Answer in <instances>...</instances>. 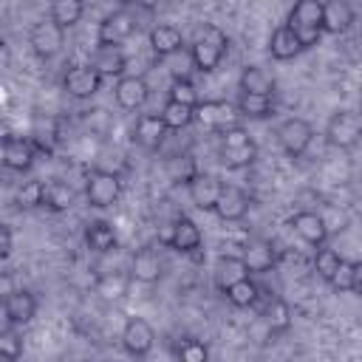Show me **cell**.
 Returning <instances> with one entry per match:
<instances>
[{
    "label": "cell",
    "mask_w": 362,
    "mask_h": 362,
    "mask_svg": "<svg viewBox=\"0 0 362 362\" xmlns=\"http://www.w3.org/2000/svg\"><path fill=\"white\" fill-rule=\"evenodd\" d=\"M226 48H229L226 34L218 25H204L198 31V37L192 40V45H189V59L201 74H209L221 65Z\"/></svg>",
    "instance_id": "6da1fadb"
},
{
    "label": "cell",
    "mask_w": 362,
    "mask_h": 362,
    "mask_svg": "<svg viewBox=\"0 0 362 362\" xmlns=\"http://www.w3.org/2000/svg\"><path fill=\"white\" fill-rule=\"evenodd\" d=\"M288 25L294 28L303 51L314 48L322 37V0H297L288 11Z\"/></svg>",
    "instance_id": "7a4b0ae2"
},
{
    "label": "cell",
    "mask_w": 362,
    "mask_h": 362,
    "mask_svg": "<svg viewBox=\"0 0 362 362\" xmlns=\"http://www.w3.org/2000/svg\"><path fill=\"white\" fill-rule=\"evenodd\" d=\"M362 139V119L351 110H337L331 113L328 124H325V141L337 150H351L356 147Z\"/></svg>",
    "instance_id": "3957f363"
},
{
    "label": "cell",
    "mask_w": 362,
    "mask_h": 362,
    "mask_svg": "<svg viewBox=\"0 0 362 362\" xmlns=\"http://www.w3.org/2000/svg\"><path fill=\"white\" fill-rule=\"evenodd\" d=\"M28 45H31V51H34L40 59H51V57H57V54L65 48V28H62L54 17L40 20V23H34L31 31H28Z\"/></svg>",
    "instance_id": "277c9868"
},
{
    "label": "cell",
    "mask_w": 362,
    "mask_h": 362,
    "mask_svg": "<svg viewBox=\"0 0 362 362\" xmlns=\"http://www.w3.org/2000/svg\"><path fill=\"white\" fill-rule=\"evenodd\" d=\"M158 238H161L164 246H170V249H175V252H184V255L201 249V240H204L201 226H198L192 218H187V215H178L170 226L161 229Z\"/></svg>",
    "instance_id": "5b68a950"
},
{
    "label": "cell",
    "mask_w": 362,
    "mask_h": 362,
    "mask_svg": "<svg viewBox=\"0 0 362 362\" xmlns=\"http://www.w3.org/2000/svg\"><path fill=\"white\" fill-rule=\"evenodd\" d=\"M122 195V181L116 173H107V170H93L88 184H85V198L90 206L96 209H107L119 201Z\"/></svg>",
    "instance_id": "8992f818"
},
{
    "label": "cell",
    "mask_w": 362,
    "mask_h": 362,
    "mask_svg": "<svg viewBox=\"0 0 362 362\" xmlns=\"http://www.w3.org/2000/svg\"><path fill=\"white\" fill-rule=\"evenodd\" d=\"M311 139H314V127L300 116H291L277 127V144L288 158H300L308 150Z\"/></svg>",
    "instance_id": "52a82bcc"
},
{
    "label": "cell",
    "mask_w": 362,
    "mask_h": 362,
    "mask_svg": "<svg viewBox=\"0 0 362 362\" xmlns=\"http://www.w3.org/2000/svg\"><path fill=\"white\" fill-rule=\"evenodd\" d=\"M240 110L238 105H229V102H198L195 105V122L204 124L206 130H215V133H223L229 127H238Z\"/></svg>",
    "instance_id": "ba28073f"
},
{
    "label": "cell",
    "mask_w": 362,
    "mask_h": 362,
    "mask_svg": "<svg viewBox=\"0 0 362 362\" xmlns=\"http://www.w3.org/2000/svg\"><path fill=\"white\" fill-rule=\"evenodd\" d=\"M119 339H122V348L130 356H147L153 351V345H156V331L144 317H130L124 322Z\"/></svg>",
    "instance_id": "9c48e42d"
},
{
    "label": "cell",
    "mask_w": 362,
    "mask_h": 362,
    "mask_svg": "<svg viewBox=\"0 0 362 362\" xmlns=\"http://www.w3.org/2000/svg\"><path fill=\"white\" fill-rule=\"evenodd\" d=\"M102 79L105 76L93 65H74L65 74L62 85H65L68 96H74V99H90V96H96L102 90Z\"/></svg>",
    "instance_id": "30bf717a"
},
{
    "label": "cell",
    "mask_w": 362,
    "mask_h": 362,
    "mask_svg": "<svg viewBox=\"0 0 362 362\" xmlns=\"http://www.w3.org/2000/svg\"><path fill=\"white\" fill-rule=\"evenodd\" d=\"M133 31H136V17H133L130 11H124V8H119V11H110V14L99 23V28H96V42H99V45H119V42H124Z\"/></svg>",
    "instance_id": "8fae6325"
},
{
    "label": "cell",
    "mask_w": 362,
    "mask_h": 362,
    "mask_svg": "<svg viewBox=\"0 0 362 362\" xmlns=\"http://www.w3.org/2000/svg\"><path fill=\"white\" fill-rule=\"evenodd\" d=\"M150 96V88H147V79L139 76V74H124L116 79L113 85V99L122 110H139Z\"/></svg>",
    "instance_id": "7c38bea8"
},
{
    "label": "cell",
    "mask_w": 362,
    "mask_h": 362,
    "mask_svg": "<svg viewBox=\"0 0 362 362\" xmlns=\"http://www.w3.org/2000/svg\"><path fill=\"white\" fill-rule=\"evenodd\" d=\"M37 144L34 139H25V136H6L3 139V164L6 170H14V173H25L31 170L34 158H37Z\"/></svg>",
    "instance_id": "4fadbf2b"
},
{
    "label": "cell",
    "mask_w": 362,
    "mask_h": 362,
    "mask_svg": "<svg viewBox=\"0 0 362 362\" xmlns=\"http://www.w3.org/2000/svg\"><path fill=\"white\" fill-rule=\"evenodd\" d=\"M3 314L8 325H28L37 317V297L28 288H14L3 297Z\"/></svg>",
    "instance_id": "5bb4252c"
},
{
    "label": "cell",
    "mask_w": 362,
    "mask_h": 362,
    "mask_svg": "<svg viewBox=\"0 0 362 362\" xmlns=\"http://www.w3.org/2000/svg\"><path fill=\"white\" fill-rule=\"evenodd\" d=\"M249 206H252V198H249L240 187H235V184H223L221 198H218V204H215L212 212H215L221 221L235 223V221H243V218H246Z\"/></svg>",
    "instance_id": "9a60e30c"
},
{
    "label": "cell",
    "mask_w": 362,
    "mask_h": 362,
    "mask_svg": "<svg viewBox=\"0 0 362 362\" xmlns=\"http://www.w3.org/2000/svg\"><path fill=\"white\" fill-rule=\"evenodd\" d=\"M288 223L300 235V240H305L308 246H322L328 240V235H331L328 226H325V221H322V215L317 209H300V212L291 215Z\"/></svg>",
    "instance_id": "2e32d148"
},
{
    "label": "cell",
    "mask_w": 362,
    "mask_h": 362,
    "mask_svg": "<svg viewBox=\"0 0 362 362\" xmlns=\"http://www.w3.org/2000/svg\"><path fill=\"white\" fill-rule=\"evenodd\" d=\"M189 189V201L198 206V209H215L218 198H221V189H223V181L212 173H195L192 181L187 184Z\"/></svg>",
    "instance_id": "e0dca14e"
},
{
    "label": "cell",
    "mask_w": 362,
    "mask_h": 362,
    "mask_svg": "<svg viewBox=\"0 0 362 362\" xmlns=\"http://www.w3.org/2000/svg\"><path fill=\"white\" fill-rule=\"evenodd\" d=\"M167 124H164V119H161V113L158 116H153V113H141L139 119H136V124H133V141L139 144V147H144V150H158L161 144H164V139H167Z\"/></svg>",
    "instance_id": "ac0fdd59"
},
{
    "label": "cell",
    "mask_w": 362,
    "mask_h": 362,
    "mask_svg": "<svg viewBox=\"0 0 362 362\" xmlns=\"http://www.w3.org/2000/svg\"><path fill=\"white\" fill-rule=\"evenodd\" d=\"M243 260L249 266V274H263V272H272L274 263H277V249L272 246V240H263V238H249L243 243Z\"/></svg>",
    "instance_id": "d6986e66"
},
{
    "label": "cell",
    "mask_w": 362,
    "mask_h": 362,
    "mask_svg": "<svg viewBox=\"0 0 362 362\" xmlns=\"http://www.w3.org/2000/svg\"><path fill=\"white\" fill-rule=\"evenodd\" d=\"M249 277V266L243 260V255H221L215 260V269H212V283L215 288L226 291L229 286H235L238 280Z\"/></svg>",
    "instance_id": "ffe728a7"
},
{
    "label": "cell",
    "mask_w": 362,
    "mask_h": 362,
    "mask_svg": "<svg viewBox=\"0 0 362 362\" xmlns=\"http://www.w3.org/2000/svg\"><path fill=\"white\" fill-rule=\"evenodd\" d=\"M354 6L348 0H322V31L328 34H345L354 25Z\"/></svg>",
    "instance_id": "44dd1931"
},
{
    "label": "cell",
    "mask_w": 362,
    "mask_h": 362,
    "mask_svg": "<svg viewBox=\"0 0 362 362\" xmlns=\"http://www.w3.org/2000/svg\"><path fill=\"white\" fill-rule=\"evenodd\" d=\"M130 274H133V280L147 283V286L158 283L164 274V263H161L158 252L156 249H139L130 260Z\"/></svg>",
    "instance_id": "7402d4cb"
},
{
    "label": "cell",
    "mask_w": 362,
    "mask_h": 362,
    "mask_svg": "<svg viewBox=\"0 0 362 362\" xmlns=\"http://www.w3.org/2000/svg\"><path fill=\"white\" fill-rule=\"evenodd\" d=\"M181 45H184V37H181V31H178L175 25L158 23V25L150 28V48H153V54H156L158 59H167V57L178 54Z\"/></svg>",
    "instance_id": "603a6c76"
},
{
    "label": "cell",
    "mask_w": 362,
    "mask_h": 362,
    "mask_svg": "<svg viewBox=\"0 0 362 362\" xmlns=\"http://www.w3.org/2000/svg\"><path fill=\"white\" fill-rule=\"evenodd\" d=\"M300 51H303V45H300V40H297V34H294V28H291L288 23H286V25H277V28L272 31V37H269V54H272V59L288 62V59H294Z\"/></svg>",
    "instance_id": "cb8c5ba5"
},
{
    "label": "cell",
    "mask_w": 362,
    "mask_h": 362,
    "mask_svg": "<svg viewBox=\"0 0 362 362\" xmlns=\"http://www.w3.org/2000/svg\"><path fill=\"white\" fill-rule=\"evenodd\" d=\"M274 74L260 68V65H246L240 71V79H238V88L240 93H257V96H274Z\"/></svg>",
    "instance_id": "d4e9b609"
},
{
    "label": "cell",
    "mask_w": 362,
    "mask_h": 362,
    "mask_svg": "<svg viewBox=\"0 0 362 362\" xmlns=\"http://www.w3.org/2000/svg\"><path fill=\"white\" fill-rule=\"evenodd\" d=\"M105 79H119L124 76V68H127V57L119 45H99L96 54H93V62H90Z\"/></svg>",
    "instance_id": "484cf974"
},
{
    "label": "cell",
    "mask_w": 362,
    "mask_h": 362,
    "mask_svg": "<svg viewBox=\"0 0 362 362\" xmlns=\"http://www.w3.org/2000/svg\"><path fill=\"white\" fill-rule=\"evenodd\" d=\"M260 322L269 328V334H283L291 328V305L283 297H272L266 303V308L260 311Z\"/></svg>",
    "instance_id": "4316f807"
},
{
    "label": "cell",
    "mask_w": 362,
    "mask_h": 362,
    "mask_svg": "<svg viewBox=\"0 0 362 362\" xmlns=\"http://www.w3.org/2000/svg\"><path fill=\"white\" fill-rule=\"evenodd\" d=\"M255 158H257V144H255V139H252V141H243V144H221V150H218V161H221L226 170H243V167H249Z\"/></svg>",
    "instance_id": "83f0119b"
},
{
    "label": "cell",
    "mask_w": 362,
    "mask_h": 362,
    "mask_svg": "<svg viewBox=\"0 0 362 362\" xmlns=\"http://www.w3.org/2000/svg\"><path fill=\"white\" fill-rule=\"evenodd\" d=\"M130 280H133V274H124V272H107V274H102L99 280H96V294L102 297V300H122V297H127V291H130Z\"/></svg>",
    "instance_id": "f1b7e54d"
},
{
    "label": "cell",
    "mask_w": 362,
    "mask_h": 362,
    "mask_svg": "<svg viewBox=\"0 0 362 362\" xmlns=\"http://www.w3.org/2000/svg\"><path fill=\"white\" fill-rule=\"evenodd\" d=\"M116 229L107 221H90L85 229V243L90 252H110L116 246Z\"/></svg>",
    "instance_id": "f546056e"
},
{
    "label": "cell",
    "mask_w": 362,
    "mask_h": 362,
    "mask_svg": "<svg viewBox=\"0 0 362 362\" xmlns=\"http://www.w3.org/2000/svg\"><path fill=\"white\" fill-rule=\"evenodd\" d=\"M76 201V192L62 184V181H48L45 184V198H42V206H48L51 212H68Z\"/></svg>",
    "instance_id": "4dcf8cb0"
},
{
    "label": "cell",
    "mask_w": 362,
    "mask_h": 362,
    "mask_svg": "<svg viewBox=\"0 0 362 362\" xmlns=\"http://www.w3.org/2000/svg\"><path fill=\"white\" fill-rule=\"evenodd\" d=\"M238 110L246 119H269V116H274V102H272V96L240 93L238 96Z\"/></svg>",
    "instance_id": "1f68e13d"
},
{
    "label": "cell",
    "mask_w": 362,
    "mask_h": 362,
    "mask_svg": "<svg viewBox=\"0 0 362 362\" xmlns=\"http://www.w3.org/2000/svg\"><path fill=\"white\" fill-rule=\"evenodd\" d=\"M161 119H164V124L170 130H184V127H189L195 122V107L192 105H184V102L167 99V105L161 110Z\"/></svg>",
    "instance_id": "d6a6232c"
},
{
    "label": "cell",
    "mask_w": 362,
    "mask_h": 362,
    "mask_svg": "<svg viewBox=\"0 0 362 362\" xmlns=\"http://www.w3.org/2000/svg\"><path fill=\"white\" fill-rule=\"evenodd\" d=\"M223 294H226V300H229L232 305H238V308H252V305L257 303V297H260V286H257L252 277H243V280H238L235 286H229Z\"/></svg>",
    "instance_id": "836d02e7"
},
{
    "label": "cell",
    "mask_w": 362,
    "mask_h": 362,
    "mask_svg": "<svg viewBox=\"0 0 362 362\" xmlns=\"http://www.w3.org/2000/svg\"><path fill=\"white\" fill-rule=\"evenodd\" d=\"M42 198H45V184L31 178V181H23V184L17 187L14 204H17L20 209H37V206H42Z\"/></svg>",
    "instance_id": "e575fe53"
},
{
    "label": "cell",
    "mask_w": 362,
    "mask_h": 362,
    "mask_svg": "<svg viewBox=\"0 0 362 362\" xmlns=\"http://www.w3.org/2000/svg\"><path fill=\"white\" fill-rule=\"evenodd\" d=\"M82 11H85L82 0H54V6H51V17H54L62 28L76 25V23L82 20Z\"/></svg>",
    "instance_id": "d590c367"
},
{
    "label": "cell",
    "mask_w": 362,
    "mask_h": 362,
    "mask_svg": "<svg viewBox=\"0 0 362 362\" xmlns=\"http://www.w3.org/2000/svg\"><path fill=\"white\" fill-rule=\"evenodd\" d=\"M167 99H173V102H184V105H192V107L201 102V99H198V88L192 85L189 76H173L170 90H167Z\"/></svg>",
    "instance_id": "8d00e7d4"
},
{
    "label": "cell",
    "mask_w": 362,
    "mask_h": 362,
    "mask_svg": "<svg viewBox=\"0 0 362 362\" xmlns=\"http://www.w3.org/2000/svg\"><path fill=\"white\" fill-rule=\"evenodd\" d=\"M331 288L334 291H354V283H356V263L354 260H339V266H337V272L331 274Z\"/></svg>",
    "instance_id": "74e56055"
},
{
    "label": "cell",
    "mask_w": 362,
    "mask_h": 362,
    "mask_svg": "<svg viewBox=\"0 0 362 362\" xmlns=\"http://www.w3.org/2000/svg\"><path fill=\"white\" fill-rule=\"evenodd\" d=\"M17 325H6L0 331V354L6 359H20L23 356V337L14 331Z\"/></svg>",
    "instance_id": "f35d334b"
},
{
    "label": "cell",
    "mask_w": 362,
    "mask_h": 362,
    "mask_svg": "<svg viewBox=\"0 0 362 362\" xmlns=\"http://www.w3.org/2000/svg\"><path fill=\"white\" fill-rule=\"evenodd\" d=\"M175 356H178L181 362H206L209 351H206V345H204L201 339H181V342L175 345Z\"/></svg>",
    "instance_id": "ab89813d"
},
{
    "label": "cell",
    "mask_w": 362,
    "mask_h": 362,
    "mask_svg": "<svg viewBox=\"0 0 362 362\" xmlns=\"http://www.w3.org/2000/svg\"><path fill=\"white\" fill-rule=\"evenodd\" d=\"M320 215H322V221H325V226H328V232L334 235V232H345L348 229V212L342 209V206H334V204H322V209H320Z\"/></svg>",
    "instance_id": "60d3db41"
},
{
    "label": "cell",
    "mask_w": 362,
    "mask_h": 362,
    "mask_svg": "<svg viewBox=\"0 0 362 362\" xmlns=\"http://www.w3.org/2000/svg\"><path fill=\"white\" fill-rule=\"evenodd\" d=\"M339 260H342V257H339L334 249H317V255H314V269H317V274H320L322 280H331V274L337 272Z\"/></svg>",
    "instance_id": "b9f144b4"
},
{
    "label": "cell",
    "mask_w": 362,
    "mask_h": 362,
    "mask_svg": "<svg viewBox=\"0 0 362 362\" xmlns=\"http://www.w3.org/2000/svg\"><path fill=\"white\" fill-rule=\"evenodd\" d=\"M243 141H252V136L238 124V127H229L221 133V144H243Z\"/></svg>",
    "instance_id": "7bdbcfd3"
},
{
    "label": "cell",
    "mask_w": 362,
    "mask_h": 362,
    "mask_svg": "<svg viewBox=\"0 0 362 362\" xmlns=\"http://www.w3.org/2000/svg\"><path fill=\"white\" fill-rule=\"evenodd\" d=\"M11 249H14V235H11V226L3 223V226H0V257L6 260V257L11 255Z\"/></svg>",
    "instance_id": "ee69618b"
},
{
    "label": "cell",
    "mask_w": 362,
    "mask_h": 362,
    "mask_svg": "<svg viewBox=\"0 0 362 362\" xmlns=\"http://www.w3.org/2000/svg\"><path fill=\"white\" fill-rule=\"evenodd\" d=\"M354 291L362 294V263H356V283H354Z\"/></svg>",
    "instance_id": "f6af8a7d"
},
{
    "label": "cell",
    "mask_w": 362,
    "mask_h": 362,
    "mask_svg": "<svg viewBox=\"0 0 362 362\" xmlns=\"http://www.w3.org/2000/svg\"><path fill=\"white\" fill-rule=\"evenodd\" d=\"M113 3H119V6H127V3H133V0H113Z\"/></svg>",
    "instance_id": "bcb514c9"
},
{
    "label": "cell",
    "mask_w": 362,
    "mask_h": 362,
    "mask_svg": "<svg viewBox=\"0 0 362 362\" xmlns=\"http://www.w3.org/2000/svg\"><path fill=\"white\" fill-rule=\"evenodd\" d=\"M164 3H175V0H164Z\"/></svg>",
    "instance_id": "7dc6e473"
},
{
    "label": "cell",
    "mask_w": 362,
    "mask_h": 362,
    "mask_svg": "<svg viewBox=\"0 0 362 362\" xmlns=\"http://www.w3.org/2000/svg\"><path fill=\"white\" fill-rule=\"evenodd\" d=\"M359 102H362V90H359Z\"/></svg>",
    "instance_id": "c3c4849f"
}]
</instances>
